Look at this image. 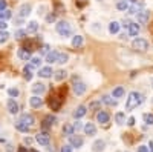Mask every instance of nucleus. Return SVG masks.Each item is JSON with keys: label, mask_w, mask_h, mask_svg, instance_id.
I'll list each match as a JSON object with an SVG mask.
<instances>
[{"label": "nucleus", "mask_w": 153, "mask_h": 152, "mask_svg": "<svg viewBox=\"0 0 153 152\" xmlns=\"http://www.w3.org/2000/svg\"><path fill=\"white\" fill-rule=\"evenodd\" d=\"M141 103H143V95L139 92H136V91H132L129 94V97H127V100H126V111H133Z\"/></svg>", "instance_id": "obj_1"}, {"label": "nucleus", "mask_w": 153, "mask_h": 152, "mask_svg": "<svg viewBox=\"0 0 153 152\" xmlns=\"http://www.w3.org/2000/svg\"><path fill=\"white\" fill-rule=\"evenodd\" d=\"M55 29H57V32H58L61 37H69V35H72V26L69 25V22H65V20L57 22Z\"/></svg>", "instance_id": "obj_2"}, {"label": "nucleus", "mask_w": 153, "mask_h": 152, "mask_svg": "<svg viewBox=\"0 0 153 152\" xmlns=\"http://www.w3.org/2000/svg\"><path fill=\"white\" fill-rule=\"evenodd\" d=\"M132 48L135 51H139V52H146V51L149 49V42L144 40V39H135L132 42Z\"/></svg>", "instance_id": "obj_3"}, {"label": "nucleus", "mask_w": 153, "mask_h": 152, "mask_svg": "<svg viewBox=\"0 0 153 152\" xmlns=\"http://www.w3.org/2000/svg\"><path fill=\"white\" fill-rule=\"evenodd\" d=\"M35 142L40 145V146H49V142H51V135L46 132V131H42L35 135Z\"/></svg>", "instance_id": "obj_4"}, {"label": "nucleus", "mask_w": 153, "mask_h": 152, "mask_svg": "<svg viewBox=\"0 0 153 152\" xmlns=\"http://www.w3.org/2000/svg\"><path fill=\"white\" fill-rule=\"evenodd\" d=\"M149 19H150V11L141 9L139 12H136V20H138L139 25H146L149 22Z\"/></svg>", "instance_id": "obj_5"}, {"label": "nucleus", "mask_w": 153, "mask_h": 152, "mask_svg": "<svg viewBox=\"0 0 153 152\" xmlns=\"http://www.w3.org/2000/svg\"><path fill=\"white\" fill-rule=\"evenodd\" d=\"M83 143H84V140H83V137H80V135H71L69 137V145L72 146V148H81L83 146Z\"/></svg>", "instance_id": "obj_6"}, {"label": "nucleus", "mask_w": 153, "mask_h": 152, "mask_svg": "<svg viewBox=\"0 0 153 152\" xmlns=\"http://www.w3.org/2000/svg\"><path fill=\"white\" fill-rule=\"evenodd\" d=\"M6 106H8L9 114H12V115L19 114V111H20V106H19V103H17L14 98H9V100H8V103H6Z\"/></svg>", "instance_id": "obj_7"}, {"label": "nucleus", "mask_w": 153, "mask_h": 152, "mask_svg": "<svg viewBox=\"0 0 153 152\" xmlns=\"http://www.w3.org/2000/svg\"><path fill=\"white\" fill-rule=\"evenodd\" d=\"M86 89H87L86 83H83V82H75L74 83V94L75 95H83L86 92Z\"/></svg>", "instance_id": "obj_8"}, {"label": "nucleus", "mask_w": 153, "mask_h": 152, "mask_svg": "<svg viewBox=\"0 0 153 152\" xmlns=\"http://www.w3.org/2000/svg\"><path fill=\"white\" fill-rule=\"evenodd\" d=\"M31 11H32V6H31L29 3H23V5L19 8V16H20L22 19H25V17H28V16L31 14Z\"/></svg>", "instance_id": "obj_9"}, {"label": "nucleus", "mask_w": 153, "mask_h": 152, "mask_svg": "<svg viewBox=\"0 0 153 152\" xmlns=\"http://www.w3.org/2000/svg\"><path fill=\"white\" fill-rule=\"evenodd\" d=\"M17 55H19V58H22V60H25V61H28V60H31V49H26V48H20L19 49V52H17Z\"/></svg>", "instance_id": "obj_10"}, {"label": "nucleus", "mask_w": 153, "mask_h": 152, "mask_svg": "<svg viewBox=\"0 0 153 152\" xmlns=\"http://www.w3.org/2000/svg\"><path fill=\"white\" fill-rule=\"evenodd\" d=\"M86 112H87V108H86L84 105H80V106H76V109L74 111V118L80 120L81 117H84V115H86Z\"/></svg>", "instance_id": "obj_11"}, {"label": "nucleus", "mask_w": 153, "mask_h": 152, "mask_svg": "<svg viewBox=\"0 0 153 152\" xmlns=\"http://www.w3.org/2000/svg\"><path fill=\"white\" fill-rule=\"evenodd\" d=\"M57 121V118L54 117V115H46L45 118H43V121H42V128L43 129H48V128H51L54 123Z\"/></svg>", "instance_id": "obj_12"}, {"label": "nucleus", "mask_w": 153, "mask_h": 152, "mask_svg": "<svg viewBox=\"0 0 153 152\" xmlns=\"http://www.w3.org/2000/svg\"><path fill=\"white\" fill-rule=\"evenodd\" d=\"M97 120H98V123H103V124H106V123H109V120H110V115L106 112V111H101L100 109V112L97 114Z\"/></svg>", "instance_id": "obj_13"}, {"label": "nucleus", "mask_w": 153, "mask_h": 152, "mask_svg": "<svg viewBox=\"0 0 153 152\" xmlns=\"http://www.w3.org/2000/svg\"><path fill=\"white\" fill-rule=\"evenodd\" d=\"M52 69H51L49 66H45V68H40L38 69V77H42V79H49V77H52Z\"/></svg>", "instance_id": "obj_14"}, {"label": "nucleus", "mask_w": 153, "mask_h": 152, "mask_svg": "<svg viewBox=\"0 0 153 152\" xmlns=\"http://www.w3.org/2000/svg\"><path fill=\"white\" fill-rule=\"evenodd\" d=\"M20 121H23L25 124H28L29 128H32V126L35 124V118L31 115V114H23V115L20 117Z\"/></svg>", "instance_id": "obj_15"}, {"label": "nucleus", "mask_w": 153, "mask_h": 152, "mask_svg": "<svg viewBox=\"0 0 153 152\" xmlns=\"http://www.w3.org/2000/svg\"><path fill=\"white\" fill-rule=\"evenodd\" d=\"M83 129H84L86 135H89V137H92V135H95V134H97V126H95L94 123H91V121L86 123Z\"/></svg>", "instance_id": "obj_16"}, {"label": "nucleus", "mask_w": 153, "mask_h": 152, "mask_svg": "<svg viewBox=\"0 0 153 152\" xmlns=\"http://www.w3.org/2000/svg\"><path fill=\"white\" fill-rule=\"evenodd\" d=\"M45 91H46V86H45L43 83H35V85H32V92H34V95H42V94H45Z\"/></svg>", "instance_id": "obj_17"}, {"label": "nucleus", "mask_w": 153, "mask_h": 152, "mask_svg": "<svg viewBox=\"0 0 153 152\" xmlns=\"http://www.w3.org/2000/svg\"><path fill=\"white\" fill-rule=\"evenodd\" d=\"M127 31H129V35H130V37H136V35L139 34V25L130 22V25H129V28H127Z\"/></svg>", "instance_id": "obj_18"}, {"label": "nucleus", "mask_w": 153, "mask_h": 152, "mask_svg": "<svg viewBox=\"0 0 153 152\" xmlns=\"http://www.w3.org/2000/svg\"><path fill=\"white\" fill-rule=\"evenodd\" d=\"M106 148V142L104 140H97L94 145H92V151L94 152H103Z\"/></svg>", "instance_id": "obj_19"}, {"label": "nucleus", "mask_w": 153, "mask_h": 152, "mask_svg": "<svg viewBox=\"0 0 153 152\" xmlns=\"http://www.w3.org/2000/svg\"><path fill=\"white\" fill-rule=\"evenodd\" d=\"M29 105H31L32 108H40V106L43 105V100L40 98V95H32V97L29 98Z\"/></svg>", "instance_id": "obj_20"}, {"label": "nucleus", "mask_w": 153, "mask_h": 152, "mask_svg": "<svg viewBox=\"0 0 153 152\" xmlns=\"http://www.w3.org/2000/svg\"><path fill=\"white\" fill-rule=\"evenodd\" d=\"M23 77H25V80H28V82L32 80L34 74H32V66H31V65H28V66L23 68Z\"/></svg>", "instance_id": "obj_21"}, {"label": "nucleus", "mask_w": 153, "mask_h": 152, "mask_svg": "<svg viewBox=\"0 0 153 152\" xmlns=\"http://www.w3.org/2000/svg\"><path fill=\"white\" fill-rule=\"evenodd\" d=\"M57 58H58V52L57 51H51V52L46 54V63H57Z\"/></svg>", "instance_id": "obj_22"}, {"label": "nucleus", "mask_w": 153, "mask_h": 152, "mask_svg": "<svg viewBox=\"0 0 153 152\" xmlns=\"http://www.w3.org/2000/svg\"><path fill=\"white\" fill-rule=\"evenodd\" d=\"M37 29H38V23H37L35 20L28 22V26H26V34H34V32H37Z\"/></svg>", "instance_id": "obj_23"}, {"label": "nucleus", "mask_w": 153, "mask_h": 152, "mask_svg": "<svg viewBox=\"0 0 153 152\" xmlns=\"http://www.w3.org/2000/svg\"><path fill=\"white\" fill-rule=\"evenodd\" d=\"M120 28H121L120 22H110L109 23V32L110 34H118L120 32Z\"/></svg>", "instance_id": "obj_24"}, {"label": "nucleus", "mask_w": 153, "mask_h": 152, "mask_svg": "<svg viewBox=\"0 0 153 152\" xmlns=\"http://www.w3.org/2000/svg\"><path fill=\"white\" fill-rule=\"evenodd\" d=\"M83 43H84L83 35H74L72 37V46L74 48H80V46H83Z\"/></svg>", "instance_id": "obj_25"}, {"label": "nucleus", "mask_w": 153, "mask_h": 152, "mask_svg": "<svg viewBox=\"0 0 153 152\" xmlns=\"http://www.w3.org/2000/svg\"><path fill=\"white\" fill-rule=\"evenodd\" d=\"M16 129H17V131H20V132H28L31 128H29L28 124H25L23 121H20V120H19V121H16Z\"/></svg>", "instance_id": "obj_26"}, {"label": "nucleus", "mask_w": 153, "mask_h": 152, "mask_svg": "<svg viewBox=\"0 0 153 152\" xmlns=\"http://www.w3.org/2000/svg\"><path fill=\"white\" fill-rule=\"evenodd\" d=\"M124 95V88L123 86H118V88H115V89L112 91V97L113 98H120Z\"/></svg>", "instance_id": "obj_27"}, {"label": "nucleus", "mask_w": 153, "mask_h": 152, "mask_svg": "<svg viewBox=\"0 0 153 152\" xmlns=\"http://www.w3.org/2000/svg\"><path fill=\"white\" fill-rule=\"evenodd\" d=\"M68 60H69V54H66V52H58V58H57V63H58V65L68 63Z\"/></svg>", "instance_id": "obj_28"}, {"label": "nucleus", "mask_w": 153, "mask_h": 152, "mask_svg": "<svg viewBox=\"0 0 153 152\" xmlns=\"http://www.w3.org/2000/svg\"><path fill=\"white\" fill-rule=\"evenodd\" d=\"M66 75H68V72H66V71L58 69V71L54 74V77H55V80H57V82H61V80H65V79H66Z\"/></svg>", "instance_id": "obj_29"}, {"label": "nucleus", "mask_w": 153, "mask_h": 152, "mask_svg": "<svg viewBox=\"0 0 153 152\" xmlns=\"http://www.w3.org/2000/svg\"><path fill=\"white\" fill-rule=\"evenodd\" d=\"M101 101L106 103V105H109V106H117V100H113L110 95H104L103 98H101Z\"/></svg>", "instance_id": "obj_30"}, {"label": "nucleus", "mask_w": 153, "mask_h": 152, "mask_svg": "<svg viewBox=\"0 0 153 152\" xmlns=\"http://www.w3.org/2000/svg\"><path fill=\"white\" fill-rule=\"evenodd\" d=\"M117 9L118 11H127L129 9V2H127V0H120L117 3Z\"/></svg>", "instance_id": "obj_31"}, {"label": "nucleus", "mask_w": 153, "mask_h": 152, "mask_svg": "<svg viewBox=\"0 0 153 152\" xmlns=\"http://www.w3.org/2000/svg\"><path fill=\"white\" fill-rule=\"evenodd\" d=\"M12 17V12L9 9H5V11H0V20H9Z\"/></svg>", "instance_id": "obj_32"}, {"label": "nucleus", "mask_w": 153, "mask_h": 152, "mask_svg": "<svg viewBox=\"0 0 153 152\" xmlns=\"http://www.w3.org/2000/svg\"><path fill=\"white\" fill-rule=\"evenodd\" d=\"M8 39H9V32H8L6 29H5V31L0 29V45L6 43V42H8Z\"/></svg>", "instance_id": "obj_33"}, {"label": "nucleus", "mask_w": 153, "mask_h": 152, "mask_svg": "<svg viewBox=\"0 0 153 152\" xmlns=\"http://www.w3.org/2000/svg\"><path fill=\"white\" fill-rule=\"evenodd\" d=\"M74 132H75L74 131V126H71V124H65V126H63V134H65V135L71 137Z\"/></svg>", "instance_id": "obj_34"}, {"label": "nucleus", "mask_w": 153, "mask_h": 152, "mask_svg": "<svg viewBox=\"0 0 153 152\" xmlns=\"http://www.w3.org/2000/svg\"><path fill=\"white\" fill-rule=\"evenodd\" d=\"M115 120H117L118 124H124L126 123V114L124 112H118L117 115H115Z\"/></svg>", "instance_id": "obj_35"}, {"label": "nucleus", "mask_w": 153, "mask_h": 152, "mask_svg": "<svg viewBox=\"0 0 153 152\" xmlns=\"http://www.w3.org/2000/svg\"><path fill=\"white\" fill-rule=\"evenodd\" d=\"M141 9H143V5H136V3H133V6H130L127 11H129V14H136V12H139Z\"/></svg>", "instance_id": "obj_36"}, {"label": "nucleus", "mask_w": 153, "mask_h": 152, "mask_svg": "<svg viewBox=\"0 0 153 152\" xmlns=\"http://www.w3.org/2000/svg\"><path fill=\"white\" fill-rule=\"evenodd\" d=\"M25 35H26V29H17V31L14 32L16 40H22V39H25Z\"/></svg>", "instance_id": "obj_37"}, {"label": "nucleus", "mask_w": 153, "mask_h": 152, "mask_svg": "<svg viewBox=\"0 0 153 152\" xmlns=\"http://www.w3.org/2000/svg\"><path fill=\"white\" fill-rule=\"evenodd\" d=\"M8 94H9L11 98H17V97L20 95V91L17 89V88H9V89H8Z\"/></svg>", "instance_id": "obj_38"}, {"label": "nucleus", "mask_w": 153, "mask_h": 152, "mask_svg": "<svg viewBox=\"0 0 153 152\" xmlns=\"http://www.w3.org/2000/svg\"><path fill=\"white\" fill-rule=\"evenodd\" d=\"M31 66L32 68H40V63H42V60H40V57H31Z\"/></svg>", "instance_id": "obj_39"}, {"label": "nucleus", "mask_w": 153, "mask_h": 152, "mask_svg": "<svg viewBox=\"0 0 153 152\" xmlns=\"http://www.w3.org/2000/svg\"><path fill=\"white\" fill-rule=\"evenodd\" d=\"M143 120H144L146 124H153V114H144Z\"/></svg>", "instance_id": "obj_40"}, {"label": "nucleus", "mask_w": 153, "mask_h": 152, "mask_svg": "<svg viewBox=\"0 0 153 152\" xmlns=\"http://www.w3.org/2000/svg\"><path fill=\"white\" fill-rule=\"evenodd\" d=\"M72 126H74V131H75V132H78V131H81V129L84 128V124H83L81 121H78V120H76Z\"/></svg>", "instance_id": "obj_41"}, {"label": "nucleus", "mask_w": 153, "mask_h": 152, "mask_svg": "<svg viewBox=\"0 0 153 152\" xmlns=\"http://www.w3.org/2000/svg\"><path fill=\"white\" fill-rule=\"evenodd\" d=\"M101 106V100L100 101H92L91 105H89V109H98Z\"/></svg>", "instance_id": "obj_42"}, {"label": "nucleus", "mask_w": 153, "mask_h": 152, "mask_svg": "<svg viewBox=\"0 0 153 152\" xmlns=\"http://www.w3.org/2000/svg\"><path fill=\"white\" fill-rule=\"evenodd\" d=\"M72 151H74V148L71 145H65V146L60 149V152H72Z\"/></svg>", "instance_id": "obj_43"}, {"label": "nucleus", "mask_w": 153, "mask_h": 152, "mask_svg": "<svg viewBox=\"0 0 153 152\" xmlns=\"http://www.w3.org/2000/svg\"><path fill=\"white\" fill-rule=\"evenodd\" d=\"M55 20H57V16H55V14H49V16L46 17V22H48V23H52V22H55Z\"/></svg>", "instance_id": "obj_44"}, {"label": "nucleus", "mask_w": 153, "mask_h": 152, "mask_svg": "<svg viewBox=\"0 0 153 152\" xmlns=\"http://www.w3.org/2000/svg\"><path fill=\"white\" fill-rule=\"evenodd\" d=\"M8 9V3H6V0H0V11H5Z\"/></svg>", "instance_id": "obj_45"}, {"label": "nucleus", "mask_w": 153, "mask_h": 152, "mask_svg": "<svg viewBox=\"0 0 153 152\" xmlns=\"http://www.w3.org/2000/svg\"><path fill=\"white\" fill-rule=\"evenodd\" d=\"M8 28V23L5 22V20H0V29H2V31H5Z\"/></svg>", "instance_id": "obj_46"}, {"label": "nucleus", "mask_w": 153, "mask_h": 152, "mask_svg": "<svg viewBox=\"0 0 153 152\" xmlns=\"http://www.w3.org/2000/svg\"><path fill=\"white\" fill-rule=\"evenodd\" d=\"M138 152H150V149L147 146H139L138 148Z\"/></svg>", "instance_id": "obj_47"}, {"label": "nucleus", "mask_w": 153, "mask_h": 152, "mask_svg": "<svg viewBox=\"0 0 153 152\" xmlns=\"http://www.w3.org/2000/svg\"><path fill=\"white\" fill-rule=\"evenodd\" d=\"M127 124L133 126V124H135V117H129V118H127Z\"/></svg>", "instance_id": "obj_48"}, {"label": "nucleus", "mask_w": 153, "mask_h": 152, "mask_svg": "<svg viewBox=\"0 0 153 152\" xmlns=\"http://www.w3.org/2000/svg\"><path fill=\"white\" fill-rule=\"evenodd\" d=\"M14 151V146L12 145H6V152H12Z\"/></svg>", "instance_id": "obj_49"}, {"label": "nucleus", "mask_w": 153, "mask_h": 152, "mask_svg": "<svg viewBox=\"0 0 153 152\" xmlns=\"http://www.w3.org/2000/svg\"><path fill=\"white\" fill-rule=\"evenodd\" d=\"M129 25H130L129 20H123V26H124V28H129Z\"/></svg>", "instance_id": "obj_50"}, {"label": "nucleus", "mask_w": 153, "mask_h": 152, "mask_svg": "<svg viewBox=\"0 0 153 152\" xmlns=\"http://www.w3.org/2000/svg\"><path fill=\"white\" fill-rule=\"evenodd\" d=\"M25 143H28V145H31V143H32V140H31L29 137H26V138H25Z\"/></svg>", "instance_id": "obj_51"}, {"label": "nucleus", "mask_w": 153, "mask_h": 152, "mask_svg": "<svg viewBox=\"0 0 153 152\" xmlns=\"http://www.w3.org/2000/svg\"><path fill=\"white\" fill-rule=\"evenodd\" d=\"M149 149H150V152H153V140L149 143Z\"/></svg>", "instance_id": "obj_52"}, {"label": "nucleus", "mask_w": 153, "mask_h": 152, "mask_svg": "<svg viewBox=\"0 0 153 152\" xmlns=\"http://www.w3.org/2000/svg\"><path fill=\"white\" fill-rule=\"evenodd\" d=\"M19 152H28V151L25 149V148H19Z\"/></svg>", "instance_id": "obj_53"}, {"label": "nucleus", "mask_w": 153, "mask_h": 152, "mask_svg": "<svg viewBox=\"0 0 153 152\" xmlns=\"http://www.w3.org/2000/svg\"><path fill=\"white\" fill-rule=\"evenodd\" d=\"M127 2H130V3H136V0H127Z\"/></svg>", "instance_id": "obj_54"}, {"label": "nucleus", "mask_w": 153, "mask_h": 152, "mask_svg": "<svg viewBox=\"0 0 153 152\" xmlns=\"http://www.w3.org/2000/svg\"><path fill=\"white\" fill-rule=\"evenodd\" d=\"M152 88H153V80H152Z\"/></svg>", "instance_id": "obj_55"}, {"label": "nucleus", "mask_w": 153, "mask_h": 152, "mask_svg": "<svg viewBox=\"0 0 153 152\" xmlns=\"http://www.w3.org/2000/svg\"><path fill=\"white\" fill-rule=\"evenodd\" d=\"M31 152H35V151H31Z\"/></svg>", "instance_id": "obj_56"}, {"label": "nucleus", "mask_w": 153, "mask_h": 152, "mask_svg": "<svg viewBox=\"0 0 153 152\" xmlns=\"http://www.w3.org/2000/svg\"><path fill=\"white\" fill-rule=\"evenodd\" d=\"M100 2H101V0H100Z\"/></svg>", "instance_id": "obj_57"}]
</instances>
